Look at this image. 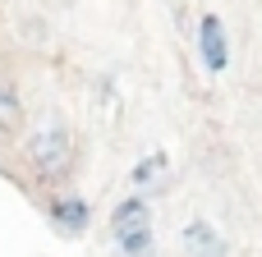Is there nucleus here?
Returning a JSON list of instances; mask_svg holds the SVG:
<instances>
[{
  "label": "nucleus",
  "instance_id": "423d86ee",
  "mask_svg": "<svg viewBox=\"0 0 262 257\" xmlns=\"http://www.w3.org/2000/svg\"><path fill=\"white\" fill-rule=\"evenodd\" d=\"M138 221H152V202L143 198V189H138L134 198H120V202L111 207V235L124 230V225H138Z\"/></svg>",
  "mask_w": 262,
  "mask_h": 257
},
{
  "label": "nucleus",
  "instance_id": "6e6552de",
  "mask_svg": "<svg viewBox=\"0 0 262 257\" xmlns=\"http://www.w3.org/2000/svg\"><path fill=\"white\" fill-rule=\"evenodd\" d=\"M0 120H5V124L18 120V87H14V83H0Z\"/></svg>",
  "mask_w": 262,
  "mask_h": 257
},
{
  "label": "nucleus",
  "instance_id": "20e7f679",
  "mask_svg": "<svg viewBox=\"0 0 262 257\" xmlns=\"http://www.w3.org/2000/svg\"><path fill=\"white\" fill-rule=\"evenodd\" d=\"M180 244H184V253H189V257H230L226 235H221L212 221H189L184 235H180Z\"/></svg>",
  "mask_w": 262,
  "mask_h": 257
},
{
  "label": "nucleus",
  "instance_id": "39448f33",
  "mask_svg": "<svg viewBox=\"0 0 262 257\" xmlns=\"http://www.w3.org/2000/svg\"><path fill=\"white\" fill-rule=\"evenodd\" d=\"M115 248H120V257H152V221L115 230Z\"/></svg>",
  "mask_w": 262,
  "mask_h": 257
},
{
  "label": "nucleus",
  "instance_id": "0eeeda50",
  "mask_svg": "<svg viewBox=\"0 0 262 257\" xmlns=\"http://www.w3.org/2000/svg\"><path fill=\"white\" fill-rule=\"evenodd\" d=\"M166 166H170V156H166V152H147V156L129 170V184H134V189H147L152 179H161V175H166Z\"/></svg>",
  "mask_w": 262,
  "mask_h": 257
},
{
  "label": "nucleus",
  "instance_id": "7ed1b4c3",
  "mask_svg": "<svg viewBox=\"0 0 262 257\" xmlns=\"http://www.w3.org/2000/svg\"><path fill=\"white\" fill-rule=\"evenodd\" d=\"M46 221L55 225V235L74 239V235H83V230L92 225V207H88V198L60 193V198H51V202H46Z\"/></svg>",
  "mask_w": 262,
  "mask_h": 257
},
{
  "label": "nucleus",
  "instance_id": "f257e3e1",
  "mask_svg": "<svg viewBox=\"0 0 262 257\" xmlns=\"http://www.w3.org/2000/svg\"><path fill=\"white\" fill-rule=\"evenodd\" d=\"M69 152H74V138L64 124H41L37 133H28V156L41 175H55L69 166Z\"/></svg>",
  "mask_w": 262,
  "mask_h": 257
},
{
  "label": "nucleus",
  "instance_id": "f03ea898",
  "mask_svg": "<svg viewBox=\"0 0 262 257\" xmlns=\"http://www.w3.org/2000/svg\"><path fill=\"white\" fill-rule=\"evenodd\" d=\"M198 64H203V74H212V78H221V74L230 69V37H226L221 14H203V18H198Z\"/></svg>",
  "mask_w": 262,
  "mask_h": 257
}]
</instances>
